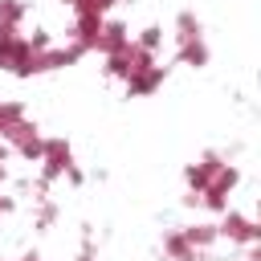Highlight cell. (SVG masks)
Returning <instances> with one entry per match:
<instances>
[{
  "label": "cell",
  "mask_w": 261,
  "mask_h": 261,
  "mask_svg": "<svg viewBox=\"0 0 261 261\" xmlns=\"http://www.w3.org/2000/svg\"><path fill=\"white\" fill-rule=\"evenodd\" d=\"M237 184H241V167L224 159V167H220V171L212 175V184L196 192V204H200L204 212H216V216H220V212L228 208V200H232V192H237Z\"/></svg>",
  "instance_id": "cell-1"
},
{
  "label": "cell",
  "mask_w": 261,
  "mask_h": 261,
  "mask_svg": "<svg viewBox=\"0 0 261 261\" xmlns=\"http://www.w3.org/2000/svg\"><path fill=\"white\" fill-rule=\"evenodd\" d=\"M41 175L45 179H82L77 175V163H73V151H69V143L65 139H45V147H41Z\"/></svg>",
  "instance_id": "cell-2"
},
{
  "label": "cell",
  "mask_w": 261,
  "mask_h": 261,
  "mask_svg": "<svg viewBox=\"0 0 261 261\" xmlns=\"http://www.w3.org/2000/svg\"><path fill=\"white\" fill-rule=\"evenodd\" d=\"M216 237L220 241H228V245H257V237H261V228H257V220L249 216V212H237L232 204L220 212V220H216Z\"/></svg>",
  "instance_id": "cell-3"
},
{
  "label": "cell",
  "mask_w": 261,
  "mask_h": 261,
  "mask_svg": "<svg viewBox=\"0 0 261 261\" xmlns=\"http://www.w3.org/2000/svg\"><path fill=\"white\" fill-rule=\"evenodd\" d=\"M4 143H8V151H16L20 159H33V163H37V159H41V147H45V135H41V126L24 114V118L4 135Z\"/></svg>",
  "instance_id": "cell-4"
},
{
  "label": "cell",
  "mask_w": 261,
  "mask_h": 261,
  "mask_svg": "<svg viewBox=\"0 0 261 261\" xmlns=\"http://www.w3.org/2000/svg\"><path fill=\"white\" fill-rule=\"evenodd\" d=\"M163 77H167V65L155 57V61H147L143 69H135L122 86H126V94H130V98H147V94H155V90L163 86Z\"/></svg>",
  "instance_id": "cell-5"
},
{
  "label": "cell",
  "mask_w": 261,
  "mask_h": 261,
  "mask_svg": "<svg viewBox=\"0 0 261 261\" xmlns=\"http://www.w3.org/2000/svg\"><path fill=\"white\" fill-rule=\"evenodd\" d=\"M224 167V155L220 151H204L196 163H188V171H184V184H188V196H196L200 188H208L212 184V175Z\"/></svg>",
  "instance_id": "cell-6"
},
{
  "label": "cell",
  "mask_w": 261,
  "mask_h": 261,
  "mask_svg": "<svg viewBox=\"0 0 261 261\" xmlns=\"http://www.w3.org/2000/svg\"><path fill=\"white\" fill-rule=\"evenodd\" d=\"M130 45V24H122V20H102V33H98V53L106 57V53H118V49H126Z\"/></svg>",
  "instance_id": "cell-7"
},
{
  "label": "cell",
  "mask_w": 261,
  "mask_h": 261,
  "mask_svg": "<svg viewBox=\"0 0 261 261\" xmlns=\"http://www.w3.org/2000/svg\"><path fill=\"white\" fill-rule=\"evenodd\" d=\"M163 257H167V261H204V253H200L179 228H171V232L163 237Z\"/></svg>",
  "instance_id": "cell-8"
},
{
  "label": "cell",
  "mask_w": 261,
  "mask_h": 261,
  "mask_svg": "<svg viewBox=\"0 0 261 261\" xmlns=\"http://www.w3.org/2000/svg\"><path fill=\"white\" fill-rule=\"evenodd\" d=\"M175 57H179L184 65H192V69H204L212 53H208V41H204V37H192V41H179V45H175Z\"/></svg>",
  "instance_id": "cell-9"
},
{
  "label": "cell",
  "mask_w": 261,
  "mask_h": 261,
  "mask_svg": "<svg viewBox=\"0 0 261 261\" xmlns=\"http://www.w3.org/2000/svg\"><path fill=\"white\" fill-rule=\"evenodd\" d=\"M179 232H184V237H188L200 253H208V249L220 241V237H216V220H196V224H184Z\"/></svg>",
  "instance_id": "cell-10"
},
{
  "label": "cell",
  "mask_w": 261,
  "mask_h": 261,
  "mask_svg": "<svg viewBox=\"0 0 261 261\" xmlns=\"http://www.w3.org/2000/svg\"><path fill=\"white\" fill-rule=\"evenodd\" d=\"M192 37H204L200 16H196V12H179V16H175V24H171V41L179 45V41H192Z\"/></svg>",
  "instance_id": "cell-11"
},
{
  "label": "cell",
  "mask_w": 261,
  "mask_h": 261,
  "mask_svg": "<svg viewBox=\"0 0 261 261\" xmlns=\"http://www.w3.org/2000/svg\"><path fill=\"white\" fill-rule=\"evenodd\" d=\"M130 41L143 49V53H151V57H159V49H163V29L159 24H147V29H139V33H130Z\"/></svg>",
  "instance_id": "cell-12"
},
{
  "label": "cell",
  "mask_w": 261,
  "mask_h": 261,
  "mask_svg": "<svg viewBox=\"0 0 261 261\" xmlns=\"http://www.w3.org/2000/svg\"><path fill=\"white\" fill-rule=\"evenodd\" d=\"M24 0H0V29H20L24 24Z\"/></svg>",
  "instance_id": "cell-13"
},
{
  "label": "cell",
  "mask_w": 261,
  "mask_h": 261,
  "mask_svg": "<svg viewBox=\"0 0 261 261\" xmlns=\"http://www.w3.org/2000/svg\"><path fill=\"white\" fill-rule=\"evenodd\" d=\"M65 8H73V12H90V16H106L118 0H61Z\"/></svg>",
  "instance_id": "cell-14"
},
{
  "label": "cell",
  "mask_w": 261,
  "mask_h": 261,
  "mask_svg": "<svg viewBox=\"0 0 261 261\" xmlns=\"http://www.w3.org/2000/svg\"><path fill=\"white\" fill-rule=\"evenodd\" d=\"M4 163H8V143H4V147H0V179H4V175H8V167H4Z\"/></svg>",
  "instance_id": "cell-15"
},
{
  "label": "cell",
  "mask_w": 261,
  "mask_h": 261,
  "mask_svg": "<svg viewBox=\"0 0 261 261\" xmlns=\"http://www.w3.org/2000/svg\"><path fill=\"white\" fill-rule=\"evenodd\" d=\"M20 261H45V257H37V253H29V257H20Z\"/></svg>",
  "instance_id": "cell-16"
},
{
  "label": "cell",
  "mask_w": 261,
  "mask_h": 261,
  "mask_svg": "<svg viewBox=\"0 0 261 261\" xmlns=\"http://www.w3.org/2000/svg\"><path fill=\"white\" fill-rule=\"evenodd\" d=\"M0 261H8V257H0Z\"/></svg>",
  "instance_id": "cell-17"
}]
</instances>
